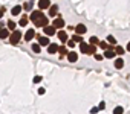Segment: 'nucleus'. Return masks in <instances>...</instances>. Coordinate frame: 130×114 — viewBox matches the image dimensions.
<instances>
[{"instance_id":"nucleus-5","label":"nucleus","mask_w":130,"mask_h":114,"mask_svg":"<svg viewBox=\"0 0 130 114\" xmlns=\"http://www.w3.org/2000/svg\"><path fill=\"white\" fill-rule=\"evenodd\" d=\"M43 32H45V35H55V28L48 24V26L43 28Z\"/></svg>"},{"instance_id":"nucleus-24","label":"nucleus","mask_w":130,"mask_h":114,"mask_svg":"<svg viewBox=\"0 0 130 114\" xmlns=\"http://www.w3.org/2000/svg\"><path fill=\"white\" fill-rule=\"evenodd\" d=\"M6 24H8V30H15V23H14V22H11V20H9Z\"/></svg>"},{"instance_id":"nucleus-25","label":"nucleus","mask_w":130,"mask_h":114,"mask_svg":"<svg viewBox=\"0 0 130 114\" xmlns=\"http://www.w3.org/2000/svg\"><path fill=\"white\" fill-rule=\"evenodd\" d=\"M72 41H75V43H81V41H83V38L77 34V35H73V36H72Z\"/></svg>"},{"instance_id":"nucleus-15","label":"nucleus","mask_w":130,"mask_h":114,"mask_svg":"<svg viewBox=\"0 0 130 114\" xmlns=\"http://www.w3.org/2000/svg\"><path fill=\"white\" fill-rule=\"evenodd\" d=\"M9 36V30L8 29H0V38H8Z\"/></svg>"},{"instance_id":"nucleus-3","label":"nucleus","mask_w":130,"mask_h":114,"mask_svg":"<svg viewBox=\"0 0 130 114\" xmlns=\"http://www.w3.org/2000/svg\"><path fill=\"white\" fill-rule=\"evenodd\" d=\"M52 26L55 28V29H61V28H64V20L60 17V18H55L54 20V23H52Z\"/></svg>"},{"instance_id":"nucleus-21","label":"nucleus","mask_w":130,"mask_h":114,"mask_svg":"<svg viewBox=\"0 0 130 114\" xmlns=\"http://www.w3.org/2000/svg\"><path fill=\"white\" fill-rule=\"evenodd\" d=\"M58 52H60V56H64V55H67V49H66L64 46L58 47Z\"/></svg>"},{"instance_id":"nucleus-32","label":"nucleus","mask_w":130,"mask_h":114,"mask_svg":"<svg viewBox=\"0 0 130 114\" xmlns=\"http://www.w3.org/2000/svg\"><path fill=\"white\" fill-rule=\"evenodd\" d=\"M40 81H41V76H35V78H34V82L35 84H38Z\"/></svg>"},{"instance_id":"nucleus-22","label":"nucleus","mask_w":130,"mask_h":114,"mask_svg":"<svg viewBox=\"0 0 130 114\" xmlns=\"http://www.w3.org/2000/svg\"><path fill=\"white\" fill-rule=\"evenodd\" d=\"M107 43H109V44H112V46H113V44H116V40H115V36L109 35V36H107Z\"/></svg>"},{"instance_id":"nucleus-23","label":"nucleus","mask_w":130,"mask_h":114,"mask_svg":"<svg viewBox=\"0 0 130 114\" xmlns=\"http://www.w3.org/2000/svg\"><path fill=\"white\" fill-rule=\"evenodd\" d=\"M89 43H90L92 46H97V44L100 43V40H98L97 36H90V41H89Z\"/></svg>"},{"instance_id":"nucleus-11","label":"nucleus","mask_w":130,"mask_h":114,"mask_svg":"<svg viewBox=\"0 0 130 114\" xmlns=\"http://www.w3.org/2000/svg\"><path fill=\"white\" fill-rule=\"evenodd\" d=\"M86 30H87V28H86L84 24H77V28H75V32H77L78 35H81V34H86Z\"/></svg>"},{"instance_id":"nucleus-7","label":"nucleus","mask_w":130,"mask_h":114,"mask_svg":"<svg viewBox=\"0 0 130 114\" xmlns=\"http://www.w3.org/2000/svg\"><path fill=\"white\" fill-rule=\"evenodd\" d=\"M51 6V2L49 0H38V8L40 9H48Z\"/></svg>"},{"instance_id":"nucleus-4","label":"nucleus","mask_w":130,"mask_h":114,"mask_svg":"<svg viewBox=\"0 0 130 114\" xmlns=\"http://www.w3.org/2000/svg\"><path fill=\"white\" fill-rule=\"evenodd\" d=\"M38 38V44L40 46H49V38L48 36H43V35H35Z\"/></svg>"},{"instance_id":"nucleus-34","label":"nucleus","mask_w":130,"mask_h":114,"mask_svg":"<svg viewBox=\"0 0 130 114\" xmlns=\"http://www.w3.org/2000/svg\"><path fill=\"white\" fill-rule=\"evenodd\" d=\"M104 106H106V104H104V102H101V104L98 105V110H104Z\"/></svg>"},{"instance_id":"nucleus-29","label":"nucleus","mask_w":130,"mask_h":114,"mask_svg":"<svg viewBox=\"0 0 130 114\" xmlns=\"http://www.w3.org/2000/svg\"><path fill=\"white\" fill-rule=\"evenodd\" d=\"M66 43H67V46H69V47H72V49L75 47V41H72V40H67Z\"/></svg>"},{"instance_id":"nucleus-33","label":"nucleus","mask_w":130,"mask_h":114,"mask_svg":"<svg viewBox=\"0 0 130 114\" xmlns=\"http://www.w3.org/2000/svg\"><path fill=\"white\" fill-rule=\"evenodd\" d=\"M98 111H100V110H98V106H94V108L90 110V112H92V114H95V112H98Z\"/></svg>"},{"instance_id":"nucleus-17","label":"nucleus","mask_w":130,"mask_h":114,"mask_svg":"<svg viewBox=\"0 0 130 114\" xmlns=\"http://www.w3.org/2000/svg\"><path fill=\"white\" fill-rule=\"evenodd\" d=\"M115 67H116V68H122V67H124V61H122V58H118V60L115 61Z\"/></svg>"},{"instance_id":"nucleus-31","label":"nucleus","mask_w":130,"mask_h":114,"mask_svg":"<svg viewBox=\"0 0 130 114\" xmlns=\"http://www.w3.org/2000/svg\"><path fill=\"white\" fill-rule=\"evenodd\" d=\"M94 55H95V60L97 61H101L103 60V55H98V53H94Z\"/></svg>"},{"instance_id":"nucleus-14","label":"nucleus","mask_w":130,"mask_h":114,"mask_svg":"<svg viewBox=\"0 0 130 114\" xmlns=\"http://www.w3.org/2000/svg\"><path fill=\"white\" fill-rule=\"evenodd\" d=\"M94 53H97V46H89L87 47V52H86V55H94Z\"/></svg>"},{"instance_id":"nucleus-1","label":"nucleus","mask_w":130,"mask_h":114,"mask_svg":"<svg viewBox=\"0 0 130 114\" xmlns=\"http://www.w3.org/2000/svg\"><path fill=\"white\" fill-rule=\"evenodd\" d=\"M37 28H45V26H48L49 24V20H48V17L46 15H41V17H38L35 22H32Z\"/></svg>"},{"instance_id":"nucleus-19","label":"nucleus","mask_w":130,"mask_h":114,"mask_svg":"<svg viewBox=\"0 0 130 114\" xmlns=\"http://www.w3.org/2000/svg\"><path fill=\"white\" fill-rule=\"evenodd\" d=\"M11 12H12V15H18V14L22 12V6H14Z\"/></svg>"},{"instance_id":"nucleus-26","label":"nucleus","mask_w":130,"mask_h":114,"mask_svg":"<svg viewBox=\"0 0 130 114\" xmlns=\"http://www.w3.org/2000/svg\"><path fill=\"white\" fill-rule=\"evenodd\" d=\"M124 112V108L122 106H116L115 110H113V114H122Z\"/></svg>"},{"instance_id":"nucleus-35","label":"nucleus","mask_w":130,"mask_h":114,"mask_svg":"<svg viewBox=\"0 0 130 114\" xmlns=\"http://www.w3.org/2000/svg\"><path fill=\"white\" fill-rule=\"evenodd\" d=\"M45 91H46L45 88H38V94H45Z\"/></svg>"},{"instance_id":"nucleus-27","label":"nucleus","mask_w":130,"mask_h":114,"mask_svg":"<svg viewBox=\"0 0 130 114\" xmlns=\"http://www.w3.org/2000/svg\"><path fill=\"white\" fill-rule=\"evenodd\" d=\"M32 50L35 52V53H38L41 49H40V44H32Z\"/></svg>"},{"instance_id":"nucleus-36","label":"nucleus","mask_w":130,"mask_h":114,"mask_svg":"<svg viewBox=\"0 0 130 114\" xmlns=\"http://www.w3.org/2000/svg\"><path fill=\"white\" fill-rule=\"evenodd\" d=\"M127 50L130 52V41H128V44H127Z\"/></svg>"},{"instance_id":"nucleus-20","label":"nucleus","mask_w":130,"mask_h":114,"mask_svg":"<svg viewBox=\"0 0 130 114\" xmlns=\"http://www.w3.org/2000/svg\"><path fill=\"white\" fill-rule=\"evenodd\" d=\"M28 20H29V18H28L26 15H23V17L20 18V23H18V24H20V26H26V24H28Z\"/></svg>"},{"instance_id":"nucleus-9","label":"nucleus","mask_w":130,"mask_h":114,"mask_svg":"<svg viewBox=\"0 0 130 114\" xmlns=\"http://www.w3.org/2000/svg\"><path fill=\"white\" fill-rule=\"evenodd\" d=\"M34 36H35V30H34V29H28V32H26V35H25V40H26V41H31Z\"/></svg>"},{"instance_id":"nucleus-28","label":"nucleus","mask_w":130,"mask_h":114,"mask_svg":"<svg viewBox=\"0 0 130 114\" xmlns=\"http://www.w3.org/2000/svg\"><path fill=\"white\" fill-rule=\"evenodd\" d=\"M98 44H100V47H101V49H109V46H107V43H106V41H101V43H98Z\"/></svg>"},{"instance_id":"nucleus-12","label":"nucleus","mask_w":130,"mask_h":114,"mask_svg":"<svg viewBox=\"0 0 130 114\" xmlns=\"http://www.w3.org/2000/svg\"><path fill=\"white\" fill-rule=\"evenodd\" d=\"M57 35H58V38H60L63 43H66V41H67V34H66L64 30H58V34H57Z\"/></svg>"},{"instance_id":"nucleus-37","label":"nucleus","mask_w":130,"mask_h":114,"mask_svg":"<svg viewBox=\"0 0 130 114\" xmlns=\"http://www.w3.org/2000/svg\"><path fill=\"white\" fill-rule=\"evenodd\" d=\"M2 17H3V9H2V11H0V18H2Z\"/></svg>"},{"instance_id":"nucleus-16","label":"nucleus","mask_w":130,"mask_h":114,"mask_svg":"<svg viewBox=\"0 0 130 114\" xmlns=\"http://www.w3.org/2000/svg\"><path fill=\"white\" fill-rule=\"evenodd\" d=\"M87 47H89V44H86L84 41L80 43V50H81V53H86V52H87Z\"/></svg>"},{"instance_id":"nucleus-10","label":"nucleus","mask_w":130,"mask_h":114,"mask_svg":"<svg viewBox=\"0 0 130 114\" xmlns=\"http://www.w3.org/2000/svg\"><path fill=\"white\" fill-rule=\"evenodd\" d=\"M57 14H58V6H57V5H51V6H49V15L55 17Z\"/></svg>"},{"instance_id":"nucleus-6","label":"nucleus","mask_w":130,"mask_h":114,"mask_svg":"<svg viewBox=\"0 0 130 114\" xmlns=\"http://www.w3.org/2000/svg\"><path fill=\"white\" fill-rule=\"evenodd\" d=\"M67 60H69L70 62H75V61L78 60V53H77V52H67Z\"/></svg>"},{"instance_id":"nucleus-8","label":"nucleus","mask_w":130,"mask_h":114,"mask_svg":"<svg viewBox=\"0 0 130 114\" xmlns=\"http://www.w3.org/2000/svg\"><path fill=\"white\" fill-rule=\"evenodd\" d=\"M104 56H106V58H113V56H115V50H113V47H110V46H109V49H106V52H104Z\"/></svg>"},{"instance_id":"nucleus-13","label":"nucleus","mask_w":130,"mask_h":114,"mask_svg":"<svg viewBox=\"0 0 130 114\" xmlns=\"http://www.w3.org/2000/svg\"><path fill=\"white\" fill-rule=\"evenodd\" d=\"M48 52H49V53H57V52H58V44H49Z\"/></svg>"},{"instance_id":"nucleus-2","label":"nucleus","mask_w":130,"mask_h":114,"mask_svg":"<svg viewBox=\"0 0 130 114\" xmlns=\"http://www.w3.org/2000/svg\"><path fill=\"white\" fill-rule=\"evenodd\" d=\"M20 38H22V32L20 30H14L11 34V44H17L18 41H20Z\"/></svg>"},{"instance_id":"nucleus-18","label":"nucleus","mask_w":130,"mask_h":114,"mask_svg":"<svg viewBox=\"0 0 130 114\" xmlns=\"http://www.w3.org/2000/svg\"><path fill=\"white\" fill-rule=\"evenodd\" d=\"M113 50H115V55H119V56H122V53H124V49L121 46H116Z\"/></svg>"},{"instance_id":"nucleus-38","label":"nucleus","mask_w":130,"mask_h":114,"mask_svg":"<svg viewBox=\"0 0 130 114\" xmlns=\"http://www.w3.org/2000/svg\"><path fill=\"white\" fill-rule=\"evenodd\" d=\"M32 2H34V0H32Z\"/></svg>"},{"instance_id":"nucleus-30","label":"nucleus","mask_w":130,"mask_h":114,"mask_svg":"<svg viewBox=\"0 0 130 114\" xmlns=\"http://www.w3.org/2000/svg\"><path fill=\"white\" fill-rule=\"evenodd\" d=\"M23 8H25L26 11H31V8H32V3H31V2H28V3H26V5H25Z\"/></svg>"}]
</instances>
